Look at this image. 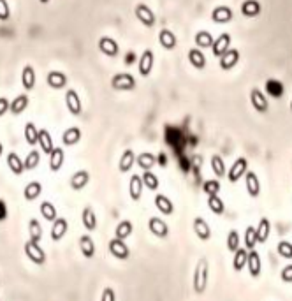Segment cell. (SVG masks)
I'll return each instance as SVG.
<instances>
[{"instance_id":"1","label":"cell","mask_w":292,"mask_h":301,"mask_svg":"<svg viewBox=\"0 0 292 301\" xmlns=\"http://www.w3.org/2000/svg\"><path fill=\"white\" fill-rule=\"evenodd\" d=\"M209 280V261L206 257H201L196 264L194 270V278H192V287L196 294H202L208 287Z\"/></svg>"},{"instance_id":"2","label":"cell","mask_w":292,"mask_h":301,"mask_svg":"<svg viewBox=\"0 0 292 301\" xmlns=\"http://www.w3.org/2000/svg\"><path fill=\"white\" fill-rule=\"evenodd\" d=\"M247 171H248V161L245 157H240V159H236L234 164L231 166V169L227 173V178H229L231 184H236L238 180L243 178V176L247 175Z\"/></svg>"},{"instance_id":"3","label":"cell","mask_w":292,"mask_h":301,"mask_svg":"<svg viewBox=\"0 0 292 301\" xmlns=\"http://www.w3.org/2000/svg\"><path fill=\"white\" fill-rule=\"evenodd\" d=\"M108 250H109V254H111L113 257L122 259V261H127L129 255H131V250H129V247L125 245V240H118V238L109 240Z\"/></svg>"},{"instance_id":"4","label":"cell","mask_w":292,"mask_h":301,"mask_svg":"<svg viewBox=\"0 0 292 301\" xmlns=\"http://www.w3.org/2000/svg\"><path fill=\"white\" fill-rule=\"evenodd\" d=\"M111 87H113L114 90H134L135 79H134V76L129 74V72H122V74L113 76Z\"/></svg>"},{"instance_id":"5","label":"cell","mask_w":292,"mask_h":301,"mask_svg":"<svg viewBox=\"0 0 292 301\" xmlns=\"http://www.w3.org/2000/svg\"><path fill=\"white\" fill-rule=\"evenodd\" d=\"M25 254L26 257L30 259L34 264H44L46 262V254H44V250L41 249L39 245L34 243V241H26L25 243Z\"/></svg>"},{"instance_id":"6","label":"cell","mask_w":292,"mask_h":301,"mask_svg":"<svg viewBox=\"0 0 292 301\" xmlns=\"http://www.w3.org/2000/svg\"><path fill=\"white\" fill-rule=\"evenodd\" d=\"M250 102H252L253 109L257 113H266L270 109V104H268V97L259 90V88H252L250 90Z\"/></svg>"},{"instance_id":"7","label":"cell","mask_w":292,"mask_h":301,"mask_svg":"<svg viewBox=\"0 0 292 301\" xmlns=\"http://www.w3.org/2000/svg\"><path fill=\"white\" fill-rule=\"evenodd\" d=\"M153 64H155V55H153V51L152 49H144L143 55H141V58H139V64H137L139 74L144 76V78L152 74Z\"/></svg>"},{"instance_id":"8","label":"cell","mask_w":292,"mask_h":301,"mask_svg":"<svg viewBox=\"0 0 292 301\" xmlns=\"http://www.w3.org/2000/svg\"><path fill=\"white\" fill-rule=\"evenodd\" d=\"M231 49V34H220L217 39L213 41V46H211V53L215 57L220 58L225 51Z\"/></svg>"},{"instance_id":"9","label":"cell","mask_w":292,"mask_h":301,"mask_svg":"<svg viewBox=\"0 0 292 301\" xmlns=\"http://www.w3.org/2000/svg\"><path fill=\"white\" fill-rule=\"evenodd\" d=\"M148 229L153 236L157 238H167L169 236V226H167L160 217H152L148 220Z\"/></svg>"},{"instance_id":"10","label":"cell","mask_w":292,"mask_h":301,"mask_svg":"<svg viewBox=\"0 0 292 301\" xmlns=\"http://www.w3.org/2000/svg\"><path fill=\"white\" fill-rule=\"evenodd\" d=\"M66 104H67V109L70 111V115H74V116H79L81 111H83V106H81V99H79L78 92L76 90H67L66 93Z\"/></svg>"},{"instance_id":"11","label":"cell","mask_w":292,"mask_h":301,"mask_svg":"<svg viewBox=\"0 0 292 301\" xmlns=\"http://www.w3.org/2000/svg\"><path fill=\"white\" fill-rule=\"evenodd\" d=\"M135 16L143 23L144 26H153L155 25V14L146 4H137L135 5Z\"/></svg>"},{"instance_id":"12","label":"cell","mask_w":292,"mask_h":301,"mask_svg":"<svg viewBox=\"0 0 292 301\" xmlns=\"http://www.w3.org/2000/svg\"><path fill=\"white\" fill-rule=\"evenodd\" d=\"M194 232H196V236L201 241H208L211 238V227L202 217L194 218Z\"/></svg>"},{"instance_id":"13","label":"cell","mask_w":292,"mask_h":301,"mask_svg":"<svg viewBox=\"0 0 292 301\" xmlns=\"http://www.w3.org/2000/svg\"><path fill=\"white\" fill-rule=\"evenodd\" d=\"M238 62H240V51L238 49H229L218 58V66L224 70H231Z\"/></svg>"},{"instance_id":"14","label":"cell","mask_w":292,"mask_h":301,"mask_svg":"<svg viewBox=\"0 0 292 301\" xmlns=\"http://www.w3.org/2000/svg\"><path fill=\"white\" fill-rule=\"evenodd\" d=\"M245 187L250 197H257L261 194V182H259L257 175L253 171H247L245 175Z\"/></svg>"},{"instance_id":"15","label":"cell","mask_w":292,"mask_h":301,"mask_svg":"<svg viewBox=\"0 0 292 301\" xmlns=\"http://www.w3.org/2000/svg\"><path fill=\"white\" fill-rule=\"evenodd\" d=\"M143 188H144L143 178H141L139 175H132L131 182H129V194H131V199L137 203V201L141 199V196H143Z\"/></svg>"},{"instance_id":"16","label":"cell","mask_w":292,"mask_h":301,"mask_svg":"<svg viewBox=\"0 0 292 301\" xmlns=\"http://www.w3.org/2000/svg\"><path fill=\"white\" fill-rule=\"evenodd\" d=\"M247 268H248V273L253 277V278H257V277L261 275L262 261H261V255H259V252H255V250H250V252H248V261H247Z\"/></svg>"},{"instance_id":"17","label":"cell","mask_w":292,"mask_h":301,"mask_svg":"<svg viewBox=\"0 0 292 301\" xmlns=\"http://www.w3.org/2000/svg\"><path fill=\"white\" fill-rule=\"evenodd\" d=\"M232 18H234V13L227 5H218V7L213 9V13H211V20L215 23H229Z\"/></svg>"},{"instance_id":"18","label":"cell","mask_w":292,"mask_h":301,"mask_svg":"<svg viewBox=\"0 0 292 301\" xmlns=\"http://www.w3.org/2000/svg\"><path fill=\"white\" fill-rule=\"evenodd\" d=\"M67 229H69V224H67V218L58 217L51 227V240L53 241H60L64 236L67 234Z\"/></svg>"},{"instance_id":"19","label":"cell","mask_w":292,"mask_h":301,"mask_svg":"<svg viewBox=\"0 0 292 301\" xmlns=\"http://www.w3.org/2000/svg\"><path fill=\"white\" fill-rule=\"evenodd\" d=\"M155 206H157L158 211H160L162 215H166V217L175 213V205H173V201L167 196H164V194H157V196H155Z\"/></svg>"},{"instance_id":"20","label":"cell","mask_w":292,"mask_h":301,"mask_svg":"<svg viewBox=\"0 0 292 301\" xmlns=\"http://www.w3.org/2000/svg\"><path fill=\"white\" fill-rule=\"evenodd\" d=\"M158 43L164 49L171 51V49L176 48V44H178V39H176V35L169 30V28H162L160 34H158Z\"/></svg>"},{"instance_id":"21","label":"cell","mask_w":292,"mask_h":301,"mask_svg":"<svg viewBox=\"0 0 292 301\" xmlns=\"http://www.w3.org/2000/svg\"><path fill=\"white\" fill-rule=\"evenodd\" d=\"M88 182H90L88 171H78V173L70 176V187H72V190H83L88 185Z\"/></svg>"},{"instance_id":"22","label":"cell","mask_w":292,"mask_h":301,"mask_svg":"<svg viewBox=\"0 0 292 301\" xmlns=\"http://www.w3.org/2000/svg\"><path fill=\"white\" fill-rule=\"evenodd\" d=\"M99 49L108 57H116L118 55V44L111 37H100L99 39Z\"/></svg>"},{"instance_id":"23","label":"cell","mask_w":292,"mask_h":301,"mask_svg":"<svg viewBox=\"0 0 292 301\" xmlns=\"http://www.w3.org/2000/svg\"><path fill=\"white\" fill-rule=\"evenodd\" d=\"M79 249H81V254H83L87 259H92L95 255V243H93L92 236H81L79 238Z\"/></svg>"},{"instance_id":"24","label":"cell","mask_w":292,"mask_h":301,"mask_svg":"<svg viewBox=\"0 0 292 301\" xmlns=\"http://www.w3.org/2000/svg\"><path fill=\"white\" fill-rule=\"evenodd\" d=\"M188 62L194 66V69H204L206 67V55L201 49L192 48L188 49Z\"/></svg>"},{"instance_id":"25","label":"cell","mask_w":292,"mask_h":301,"mask_svg":"<svg viewBox=\"0 0 292 301\" xmlns=\"http://www.w3.org/2000/svg\"><path fill=\"white\" fill-rule=\"evenodd\" d=\"M64 161H66V153H64V150L55 148L51 152V155H49V169H51L53 173L60 171L62 166H64Z\"/></svg>"},{"instance_id":"26","label":"cell","mask_w":292,"mask_h":301,"mask_svg":"<svg viewBox=\"0 0 292 301\" xmlns=\"http://www.w3.org/2000/svg\"><path fill=\"white\" fill-rule=\"evenodd\" d=\"M7 166H9V169H11V173L16 176H20L23 171H25V162L18 157V153H14V152H11L7 155Z\"/></svg>"},{"instance_id":"27","label":"cell","mask_w":292,"mask_h":301,"mask_svg":"<svg viewBox=\"0 0 292 301\" xmlns=\"http://www.w3.org/2000/svg\"><path fill=\"white\" fill-rule=\"evenodd\" d=\"M247 261H248V250L240 247V249L234 252V259H232V268H234L236 273L243 271V268L247 266Z\"/></svg>"},{"instance_id":"28","label":"cell","mask_w":292,"mask_h":301,"mask_svg":"<svg viewBox=\"0 0 292 301\" xmlns=\"http://www.w3.org/2000/svg\"><path fill=\"white\" fill-rule=\"evenodd\" d=\"M285 88H284V83L278 81V79H268L266 81V93L273 99H280V97L284 95Z\"/></svg>"},{"instance_id":"29","label":"cell","mask_w":292,"mask_h":301,"mask_svg":"<svg viewBox=\"0 0 292 301\" xmlns=\"http://www.w3.org/2000/svg\"><path fill=\"white\" fill-rule=\"evenodd\" d=\"M135 164V153L132 150H125L123 155L120 157V164H118V169L120 173H129L132 169V166Z\"/></svg>"},{"instance_id":"30","label":"cell","mask_w":292,"mask_h":301,"mask_svg":"<svg viewBox=\"0 0 292 301\" xmlns=\"http://www.w3.org/2000/svg\"><path fill=\"white\" fill-rule=\"evenodd\" d=\"M81 222H83L85 229L87 231H95L97 229V217H95V211H93L90 206L83 209V213H81Z\"/></svg>"},{"instance_id":"31","label":"cell","mask_w":292,"mask_h":301,"mask_svg":"<svg viewBox=\"0 0 292 301\" xmlns=\"http://www.w3.org/2000/svg\"><path fill=\"white\" fill-rule=\"evenodd\" d=\"M241 14L247 18H255L261 14V4L257 0H245L241 4Z\"/></svg>"},{"instance_id":"32","label":"cell","mask_w":292,"mask_h":301,"mask_svg":"<svg viewBox=\"0 0 292 301\" xmlns=\"http://www.w3.org/2000/svg\"><path fill=\"white\" fill-rule=\"evenodd\" d=\"M79 139H81V131H79L78 127H70L62 136V143L66 144V146H74V144L79 143Z\"/></svg>"},{"instance_id":"33","label":"cell","mask_w":292,"mask_h":301,"mask_svg":"<svg viewBox=\"0 0 292 301\" xmlns=\"http://www.w3.org/2000/svg\"><path fill=\"white\" fill-rule=\"evenodd\" d=\"M257 229V243H266L268 238H270L271 232V222L268 220L266 217L259 220V226L255 227Z\"/></svg>"},{"instance_id":"34","label":"cell","mask_w":292,"mask_h":301,"mask_svg":"<svg viewBox=\"0 0 292 301\" xmlns=\"http://www.w3.org/2000/svg\"><path fill=\"white\" fill-rule=\"evenodd\" d=\"M39 146H41V150H43V153H48V155H51V152L55 150L51 134H49L46 129H41L39 131Z\"/></svg>"},{"instance_id":"35","label":"cell","mask_w":292,"mask_h":301,"mask_svg":"<svg viewBox=\"0 0 292 301\" xmlns=\"http://www.w3.org/2000/svg\"><path fill=\"white\" fill-rule=\"evenodd\" d=\"M135 162H137V166H139L141 169L150 171L153 166H155V164H157V159H155V155H152V153L143 152V153H139V155L135 157Z\"/></svg>"},{"instance_id":"36","label":"cell","mask_w":292,"mask_h":301,"mask_svg":"<svg viewBox=\"0 0 292 301\" xmlns=\"http://www.w3.org/2000/svg\"><path fill=\"white\" fill-rule=\"evenodd\" d=\"M22 85L25 90H32L35 87V70L32 66H25L22 72Z\"/></svg>"},{"instance_id":"37","label":"cell","mask_w":292,"mask_h":301,"mask_svg":"<svg viewBox=\"0 0 292 301\" xmlns=\"http://www.w3.org/2000/svg\"><path fill=\"white\" fill-rule=\"evenodd\" d=\"M213 35L209 34L208 30H199L196 34V44L199 49H206V48H211L213 46Z\"/></svg>"},{"instance_id":"38","label":"cell","mask_w":292,"mask_h":301,"mask_svg":"<svg viewBox=\"0 0 292 301\" xmlns=\"http://www.w3.org/2000/svg\"><path fill=\"white\" fill-rule=\"evenodd\" d=\"M67 83V76L64 74V72H60V70H53V72H49L48 74V85L51 88H64Z\"/></svg>"},{"instance_id":"39","label":"cell","mask_w":292,"mask_h":301,"mask_svg":"<svg viewBox=\"0 0 292 301\" xmlns=\"http://www.w3.org/2000/svg\"><path fill=\"white\" fill-rule=\"evenodd\" d=\"M41 192H43V185H41L39 182H30V184L25 187V190H23V197H25L26 201H35L41 196Z\"/></svg>"},{"instance_id":"40","label":"cell","mask_w":292,"mask_h":301,"mask_svg":"<svg viewBox=\"0 0 292 301\" xmlns=\"http://www.w3.org/2000/svg\"><path fill=\"white\" fill-rule=\"evenodd\" d=\"M41 215H43L48 222H55L58 218V213H57V208L53 206V203H49V201H44V203H41Z\"/></svg>"},{"instance_id":"41","label":"cell","mask_w":292,"mask_h":301,"mask_svg":"<svg viewBox=\"0 0 292 301\" xmlns=\"http://www.w3.org/2000/svg\"><path fill=\"white\" fill-rule=\"evenodd\" d=\"M26 106H28V95H18V97H14V100L11 102V113L13 115H20V113H23L26 109Z\"/></svg>"},{"instance_id":"42","label":"cell","mask_w":292,"mask_h":301,"mask_svg":"<svg viewBox=\"0 0 292 301\" xmlns=\"http://www.w3.org/2000/svg\"><path fill=\"white\" fill-rule=\"evenodd\" d=\"M132 231H134V227H132L131 220H123V222L118 224L116 231H114V238H118V240H125V238H129V236L132 234Z\"/></svg>"},{"instance_id":"43","label":"cell","mask_w":292,"mask_h":301,"mask_svg":"<svg viewBox=\"0 0 292 301\" xmlns=\"http://www.w3.org/2000/svg\"><path fill=\"white\" fill-rule=\"evenodd\" d=\"M209 162H211V169H213V173H215L217 178H224V176L227 175L225 162H224V159L220 157V155H213Z\"/></svg>"},{"instance_id":"44","label":"cell","mask_w":292,"mask_h":301,"mask_svg":"<svg viewBox=\"0 0 292 301\" xmlns=\"http://www.w3.org/2000/svg\"><path fill=\"white\" fill-rule=\"evenodd\" d=\"M28 234H30V241L39 243L41 238H43V227H41L39 220L32 218L30 222H28Z\"/></svg>"},{"instance_id":"45","label":"cell","mask_w":292,"mask_h":301,"mask_svg":"<svg viewBox=\"0 0 292 301\" xmlns=\"http://www.w3.org/2000/svg\"><path fill=\"white\" fill-rule=\"evenodd\" d=\"M25 139L30 146L39 143V131H37V127H35L32 122H28L25 125Z\"/></svg>"},{"instance_id":"46","label":"cell","mask_w":292,"mask_h":301,"mask_svg":"<svg viewBox=\"0 0 292 301\" xmlns=\"http://www.w3.org/2000/svg\"><path fill=\"white\" fill-rule=\"evenodd\" d=\"M255 245H257V229L248 226L247 227V231H245V249L253 250L255 249Z\"/></svg>"},{"instance_id":"47","label":"cell","mask_w":292,"mask_h":301,"mask_svg":"<svg viewBox=\"0 0 292 301\" xmlns=\"http://www.w3.org/2000/svg\"><path fill=\"white\" fill-rule=\"evenodd\" d=\"M208 208L211 209L215 215H222L224 209H225V205H224V201L220 196H209L208 197Z\"/></svg>"},{"instance_id":"48","label":"cell","mask_w":292,"mask_h":301,"mask_svg":"<svg viewBox=\"0 0 292 301\" xmlns=\"http://www.w3.org/2000/svg\"><path fill=\"white\" fill-rule=\"evenodd\" d=\"M141 178H143V184H144V188H148V190H158V178L155 175H153L152 171H144L143 175H141Z\"/></svg>"},{"instance_id":"49","label":"cell","mask_w":292,"mask_h":301,"mask_svg":"<svg viewBox=\"0 0 292 301\" xmlns=\"http://www.w3.org/2000/svg\"><path fill=\"white\" fill-rule=\"evenodd\" d=\"M202 190H204L206 196H218V192L222 190V185H220V182L218 180H208V182H204V185H202Z\"/></svg>"},{"instance_id":"50","label":"cell","mask_w":292,"mask_h":301,"mask_svg":"<svg viewBox=\"0 0 292 301\" xmlns=\"http://www.w3.org/2000/svg\"><path fill=\"white\" fill-rule=\"evenodd\" d=\"M39 162H41V153L35 152V150H32V152L28 153V155H26V159H25V169L26 171L35 169V167L39 166Z\"/></svg>"},{"instance_id":"51","label":"cell","mask_w":292,"mask_h":301,"mask_svg":"<svg viewBox=\"0 0 292 301\" xmlns=\"http://www.w3.org/2000/svg\"><path fill=\"white\" fill-rule=\"evenodd\" d=\"M227 249L231 250L232 254L240 249V234H238V231H234V229L229 231V234H227Z\"/></svg>"},{"instance_id":"52","label":"cell","mask_w":292,"mask_h":301,"mask_svg":"<svg viewBox=\"0 0 292 301\" xmlns=\"http://www.w3.org/2000/svg\"><path fill=\"white\" fill-rule=\"evenodd\" d=\"M276 252L284 259H292V243L291 241H280L276 245Z\"/></svg>"},{"instance_id":"53","label":"cell","mask_w":292,"mask_h":301,"mask_svg":"<svg viewBox=\"0 0 292 301\" xmlns=\"http://www.w3.org/2000/svg\"><path fill=\"white\" fill-rule=\"evenodd\" d=\"M280 278L284 280L285 284H292V264H287V266L282 270V273H280Z\"/></svg>"},{"instance_id":"54","label":"cell","mask_w":292,"mask_h":301,"mask_svg":"<svg viewBox=\"0 0 292 301\" xmlns=\"http://www.w3.org/2000/svg\"><path fill=\"white\" fill-rule=\"evenodd\" d=\"M9 16H11V13H9L7 0H0V20L5 22V20H9Z\"/></svg>"},{"instance_id":"55","label":"cell","mask_w":292,"mask_h":301,"mask_svg":"<svg viewBox=\"0 0 292 301\" xmlns=\"http://www.w3.org/2000/svg\"><path fill=\"white\" fill-rule=\"evenodd\" d=\"M100 301H116V294L111 287H106L102 291V296H100Z\"/></svg>"},{"instance_id":"56","label":"cell","mask_w":292,"mask_h":301,"mask_svg":"<svg viewBox=\"0 0 292 301\" xmlns=\"http://www.w3.org/2000/svg\"><path fill=\"white\" fill-rule=\"evenodd\" d=\"M9 108H11V102H9V100L5 99V97H0V116L7 113Z\"/></svg>"},{"instance_id":"57","label":"cell","mask_w":292,"mask_h":301,"mask_svg":"<svg viewBox=\"0 0 292 301\" xmlns=\"http://www.w3.org/2000/svg\"><path fill=\"white\" fill-rule=\"evenodd\" d=\"M5 218H7V206H5L4 201L0 199V222L5 220Z\"/></svg>"},{"instance_id":"58","label":"cell","mask_w":292,"mask_h":301,"mask_svg":"<svg viewBox=\"0 0 292 301\" xmlns=\"http://www.w3.org/2000/svg\"><path fill=\"white\" fill-rule=\"evenodd\" d=\"M158 164H160L162 167H166V166H167V157L164 155V153L160 155V161H158Z\"/></svg>"},{"instance_id":"59","label":"cell","mask_w":292,"mask_h":301,"mask_svg":"<svg viewBox=\"0 0 292 301\" xmlns=\"http://www.w3.org/2000/svg\"><path fill=\"white\" fill-rule=\"evenodd\" d=\"M2 152H4V146H2V143H0V157H2Z\"/></svg>"},{"instance_id":"60","label":"cell","mask_w":292,"mask_h":301,"mask_svg":"<svg viewBox=\"0 0 292 301\" xmlns=\"http://www.w3.org/2000/svg\"><path fill=\"white\" fill-rule=\"evenodd\" d=\"M39 2H43V4H48L49 0H39Z\"/></svg>"},{"instance_id":"61","label":"cell","mask_w":292,"mask_h":301,"mask_svg":"<svg viewBox=\"0 0 292 301\" xmlns=\"http://www.w3.org/2000/svg\"><path fill=\"white\" fill-rule=\"evenodd\" d=\"M291 111H292V100H291Z\"/></svg>"}]
</instances>
